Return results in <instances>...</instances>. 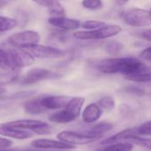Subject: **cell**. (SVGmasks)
<instances>
[{
	"mask_svg": "<svg viewBox=\"0 0 151 151\" xmlns=\"http://www.w3.org/2000/svg\"><path fill=\"white\" fill-rule=\"evenodd\" d=\"M96 68L106 74L120 73L127 76L150 71V67L140 58L134 57H111L96 62Z\"/></svg>",
	"mask_w": 151,
	"mask_h": 151,
	"instance_id": "1",
	"label": "cell"
},
{
	"mask_svg": "<svg viewBox=\"0 0 151 151\" xmlns=\"http://www.w3.org/2000/svg\"><path fill=\"white\" fill-rule=\"evenodd\" d=\"M85 103L82 96H75L71 98L69 103L62 109L56 111L49 117V120L57 124H66L75 120L81 114V109Z\"/></svg>",
	"mask_w": 151,
	"mask_h": 151,
	"instance_id": "2",
	"label": "cell"
},
{
	"mask_svg": "<svg viewBox=\"0 0 151 151\" xmlns=\"http://www.w3.org/2000/svg\"><path fill=\"white\" fill-rule=\"evenodd\" d=\"M122 32V27L117 24H105L94 30H79L73 33V37L81 41L102 40L118 35Z\"/></svg>",
	"mask_w": 151,
	"mask_h": 151,
	"instance_id": "3",
	"label": "cell"
},
{
	"mask_svg": "<svg viewBox=\"0 0 151 151\" xmlns=\"http://www.w3.org/2000/svg\"><path fill=\"white\" fill-rule=\"evenodd\" d=\"M121 19L130 27H149L151 25L150 12L142 8H129L121 12Z\"/></svg>",
	"mask_w": 151,
	"mask_h": 151,
	"instance_id": "4",
	"label": "cell"
},
{
	"mask_svg": "<svg viewBox=\"0 0 151 151\" xmlns=\"http://www.w3.org/2000/svg\"><path fill=\"white\" fill-rule=\"evenodd\" d=\"M61 74L42 67H35L28 70L22 78L19 80V83L21 85H33L37 82L42 81H50V80H58L61 78Z\"/></svg>",
	"mask_w": 151,
	"mask_h": 151,
	"instance_id": "5",
	"label": "cell"
},
{
	"mask_svg": "<svg viewBox=\"0 0 151 151\" xmlns=\"http://www.w3.org/2000/svg\"><path fill=\"white\" fill-rule=\"evenodd\" d=\"M27 52H28L35 59H57L60 58H64L66 55V51L58 48L42 45V44H35L29 46L27 48L23 49Z\"/></svg>",
	"mask_w": 151,
	"mask_h": 151,
	"instance_id": "6",
	"label": "cell"
},
{
	"mask_svg": "<svg viewBox=\"0 0 151 151\" xmlns=\"http://www.w3.org/2000/svg\"><path fill=\"white\" fill-rule=\"evenodd\" d=\"M41 40L40 34L34 30H24L11 35L7 38V42L19 49H25L29 46L39 43Z\"/></svg>",
	"mask_w": 151,
	"mask_h": 151,
	"instance_id": "7",
	"label": "cell"
},
{
	"mask_svg": "<svg viewBox=\"0 0 151 151\" xmlns=\"http://www.w3.org/2000/svg\"><path fill=\"white\" fill-rule=\"evenodd\" d=\"M57 138L58 141L63 142L67 144H71L73 146L76 145H86L92 142H95L102 138L92 136L86 134L81 132L77 131H62L57 134Z\"/></svg>",
	"mask_w": 151,
	"mask_h": 151,
	"instance_id": "8",
	"label": "cell"
},
{
	"mask_svg": "<svg viewBox=\"0 0 151 151\" xmlns=\"http://www.w3.org/2000/svg\"><path fill=\"white\" fill-rule=\"evenodd\" d=\"M6 125L37 134H47L50 133V127L47 123L37 119H18L6 122Z\"/></svg>",
	"mask_w": 151,
	"mask_h": 151,
	"instance_id": "9",
	"label": "cell"
},
{
	"mask_svg": "<svg viewBox=\"0 0 151 151\" xmlns=\"http://www.w3.org/2000/svg\"><path fill=\"white\" fill-rule=\"evenodd\" d=\"M8 53L11 58L12 64L14 68L21 69L32 65L35 63V58L23 49L12 48L8 49Z\"/></svg>",
	"mask_w": 151,
	"mask_h": 151,
	"instance_id": "10",
	"label": "cell"
},
{
	"mask_svg": "<svg viewBox=\"0 0 151 151\" xmlns=\"http://www.w3.org/2000/svg\"><path fill=\"white\" fill-rule=\"evenodd\" d=\"M69 96H41L40 103L44 111L51 110H60L64 108L71 100Z\"/></svg>",
	"mask_w": 151,
	"mask_h": 151,
	"instance_id": "11",
	"label": "cell"
},
{
	"mask_svg": "<svg viewBox=\"0 0 151 151\" xmlns=\"http://www.w3.org/2000/svg\"><path fill=\"white\" fill-rule=\"evenodd\" d=\"M31 146L39 150H74L76 146L65 143L60 141L50 139H36L31 142Z\"/></svg>",
	"mask_w": 151,
	"mask_h": 151,
	"instance_id": "12",
	"label": "cell"
},
{
	"mask_svg": "<svg viewBox=\"0 0 151 151\" xmlns=\"http://www.w3.org/2000/svg\"><path fill=\"white\" fill-rule=\"evenodd\" d=\"M48 22L50 26L63 30H76L81 27V21L77 19H72L65 16L50 17Z\"/></svg>",
	"mask_w": 151,
	"mask_h": 151,
	"instance_id": "13",
	"label": "cell"
},
{
	"mask_svg": "<svg viewBox=\"0 0 151 151\" xmlns=\"http://www.w3.org/2000/svg\"><path fill=\"white\" fill-rule=\"evenodd\" d=\"M112 127H113V125L109 122H100V123L95 122L92 124H88V126L81 128V130H80V132L84 133L88 135L103 138V136L107 132L111 130Z\"/></svg>",
	"mask_w": 151,
	"mask_h": 151,
	"instance_id": "14",
	"label": "cell"
},
{
	"mask_svg": "<svg viewBox=\"0 0 151 151\" xmlns=\"http://www.w3.org/2000/svg\"><path fill=\"white\" fill-rule=\"evenodd\" d=\"M0 135L3 137H8L17 140H26L33 136V133L26 130L12 127L5 123L0 124Z\"/></svg>",
	"mask_w": 151,
	"mask_h": 151,
	"instance_id": "15",
	"label": "cell"
},
{
	"mask_svg": "<svg viewBox=\"0 0 151 151\" xmlns=\"http://www.w3.org/2000/svg\"><path fill=\"white\" fill-rule=\"evenodd\" d=\"M102 114H103V110L96 104V103H93L88 104L83 110L81 117L86 124H92L97 122V120L100 119Z\"/></svg>",
	"mask_w": 151,
	"mask_h": 151,
	"instance_id": "16",
	"label": "cell"
},
{
	"mask_svg": "<svg viewBox=\"0 0 151 151\" xmlns=\"http://www.w3.org/2000/svg\"><path fill=\"white\" fill-rule=\"evenodd\" d=\"M137 135L135 132V128H127L125 129L105 140H104L101 144L102 145H108L111 143H116V142H130L131 139L134 136Z\"/></svg>",
	"mask_w": 151,
	"mask_h": 151,
	"instance_id": "17",
	"label": "cell"
},
{
	"mask_svg": "<svg viewBox=\"0 0 151 151\" xmlns=\"http://www.w3.org/2000/svg\"><path fill=\"white\" fill-rule=\"evenodd\" d=\"M23 108L27 113L31 114V115H37V114H41V113L45 112L44 110L42 109V105H41L40 96L33 98V99L28 100L26 103H24Z\"/></svg>",
	"mask_w": 151,
	"mask_h": 151,
	"instance_id": "18",
	"label": "cell"
},
{
	"mask_svg": "<svg viewBox=\"0 0 151 151\" xmlns=\"http://www.w3.org/2000/svg\"><path fill=\"white\" fill-rule=\"evenodd\" d=\"M46 8L51 17L65 16V10L60 3V0H48Z\"/></svg>",
	"mask_w": 151,
	"mask_h": 151,
	"instance_id": "19",
	"label": "cell"
},
{
	"mask_svg": "<svg viewBox=\"0 0 151 151\" xmlns=\"http://www.w3.org/2000/svg\"><path fill=\"white\" fill-rule=\"evenodd\" d=\"M104 50L111 57H118L124 50V44L119 41H109L104 44Z\"/></svg>",
	"mask_w": 151,
	"mask_h": 151,
	"instance_id": "20",
	"label": "cell"
},
{
	"mask_svg": "<svg viewBox=\"0 0 151 151\" xmlns=\"http://www.w3.org/2000/svg\"><path fill=\"white\" fill-rule=\"evenodd\" d=\"M19 69H12L10 71H3L0 74V83L3 85L12 83L19 80Z\"/></svg>",
	"mask_w": 151,
	"mask_h": 151,
	"instance_id": "21",
	"label": "cell"
},
{
	"mask_svg": "<svg viewBox=\"0 0 151 151\" xmlns=\"http://www.w3.org/2000/svg\"><path fill=\"white\" fill-rule=\"evenodd\" d=\"M105 147L97 151H132L134 149V145L131 142H116L108 145H104Z\"/></svg>",
	"mask_w": 151,
	"mask_h": 151,
	"instance_id": "22",
	"label": "cell"
},
{
	"mask_svg": "<svg viewBox=\"0 0 151 151\" xmlns=\"http://www.w3.org/2000/svg\"><path fill=\"white\" fill-rule=\"evenodd\" d=\"M0 69L2 71H10L12 69H16L13 67L12 64L8 50L1 48H0Z\"/></svg>",
	"mask_w": 151,
	"mask_h": 151,
	"instance_id": "23",
	"label": "cell"
},
{
	"mask_svg": "<svg viewBox=\"0 0 151 151\" xmlns=\"http://www.w3.org/2000/svg\"><path fill=\"white\" fill-rule=\"evenodd\" d=\"M17 26L18 21L16 19L6 16H0V33L10 31Z\"/></svg>",
	"mask_w": 151,
	"mask_h": 151,
	"instance_id": "24",
	"label": "cell"
},
{
	"mask_svg": "<svg viewBox=\"0 0 151 151\" xmlns=\"http://www.w3.org/2000/svg\"><path fill=\"white\" fill-rule=\"evenodd\" d=\"M96 104L104 111H112L115 108V101L112 96H105L100 98Z\"/></svg>",
	"mask_w": 151,
	"mask_h": 151,
	"instance_id": "25",
	"label": "cell"
},
{
	"mask_svg": "<svg viewBox=\"0 0 151 151\" xmlns=\"http://www.w3.org/2000/svg\"><path fill=\"white\" fill-rule=\"evenodd\" d=\"M127 80L134 81V82H141V83H146L150 82L151 80L150 71L149 72H143V73H139L136 74H133L130 76L125 77Z\"/></svg>",
	"mask_w": 151,
	"mask_h": 151,
	"instance_id": "26",
	"label": "cell"
},
{
	"mask_svg": "<svg viewBox=\"0 0 151 151\" xmlns=\"http://www.w3.org/2000/svg\"><path fill=\"white\" fill-rule=\"evenodd\" d=\"M81 5L89 11H98L104 7L103 0H82Z\"/></svg>",
	"mask_w": 151,
	"mask_h": 151,
	"instance_id": "27",
	"label": "cell"
},
{
	"mask_svg": "<svg viewBox=\"0 0 151 151\" xmlns=\"http://www.w3.org/2000/svg\"><path fill=\"white\" fill-rule=\"evenodd\" d=\"M136 134L139 136H148L150 137L151 134V121L148 120L135 128Z\"/></svg>",
	"mask_w": 151,
	"mask_h": 151,
	"instance_id": "28",
	"label": "cell"
},
{
	"mask_svg": "<svg viewBox=\"0 0 151 151\" xmlns=\"http://www.w3.org/2000/svg\"><path fill=\"white\" fill-rule=\"evenodd\" d=\"M106 23L104 21H99V20H93V19H88L81 22V27L84 28L85 30H94L96 28H99L103 26H104Z\"/></svg>",
	"mask_w": 151,
	"mask_h": 151,
	"instance_id": "29",
	"label": "cell"
},
{
	"mask_svg": "<svg viewBox=\"0 0 151 151\" xmlns=\"http://www.w3.org/2000/svg\"><path fill=\"white\" fill-rule=\"evenodd\" d=\"M136 36L143 39V40H146L147 42H150L151 41V33L150 29V28H146V29H142L138 32L135 33Z\"/></svg>",
	"mask_w": 151,
	"mask_h": 151,
	"instance_id": "30",
	"label": "cell"
},
{
	"mask_svg": "<svg viewBox=\"0 0 151 151\" xmlns=\"http://www.w3.org/2000/svg\"><path fill=\"white\" fill-rule=\"evenodd\" d=\"M139 57H140V59H142L144 61H147V62H150L151 61V47L150 46H148L147 48L143 49L140 54H139Z\"/></svg>",
	"mask_w": 151,
	"mask_h": 151,
	"instance_id": "31",
	"label": "cell"
},
{
	"mask_svg": "<svg viewBox=\"0 0 151 151\" xmlns=\"http://www.w3.org/2000/svg\"><path fill=\"white\" fill-rule=\"evenodd\" d=\"M12 145V141L4 137H0V150L9 149L11 148Z\"/></svg>",
	"mask_w": 151,
	"mask_h": 151,
	"instance_id": "32",
	"label": "cell"
},
{
	"mask_svg": "<svg viewBox=\"0 0 151 151\" xmlns=\"http://www.w3.org/2000/svg\"><path fill=\"white\" fill-rule=\"evenodd\" d=\"M32 1L35 2V4H39L40 6L47 7V2H48V0H32Z\"/></svg>",
	"mask_w": 151,
	"mask_h": 151,
	"instance_id": "33",
	"label": "cell"
},
{
	"mask_svg": "<svg viewBox=\"0 0 151 151\" xmlns=\"http://www.w3.org/2000/svg\"><path fill=\"white\" fill-rule=\"evenodd\" d=\"M129 0H117V2H118V4L119 5H125L127 2H128Z\"/></svg>",
	"mask_w": 151,
	"mask_h": 151,
	"instance_id": "34",
	"label": "cell"
},
{
	"mask_svg": "<svg viewBox=\"0 0 151 151\" xmlns=\"http://www.w3.org/2000/svg\"><path fill=\"white\" fill-rule=\"evenodd\" d=\"M6 92V89H5V88L4 87V85L3 84H1L0 83V95H2V94H4Z\"/></svg>",
	"mask_w": 151,
	"mask_h": 151,
	"instance_id": "35",
	"label": "cell"
},
{
	"mask_svg": "<svg viewBox=\"0 0 151 151\" xmlns=\"http://www.w3.org/2000/svg\"><path fill=\"white\" fill-rule=\"evenodd\" d=\"M0 151H20L19 150H17V149H5V150H1Z\"/></svg>",
	"mask_w": 151,
	"mask_h": 151,
	"instance_id": "36",
	"label": "cell"
}]
</instances>
